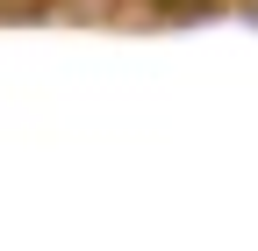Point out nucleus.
I'll return each mask as SVG.
<instances>
[{
	"mask_svg": "<svg viewBox=\"0 0 258 251\" xmlns=\"http://www.w3.org/2000/svg\"><path fill=\"white\" fill-rule=\"evenodd\" d=\"M251 15H258V0H251Z\"/></svg>",
	"mask_w": 258,
	"mask_h": 251,
	"instance_id": "f03ea898",
	"label": "nucleus"
},
{
	"mask_svg": "<svg viewBox=\"0 0 258 251\" xmlns=\"http://www.w3.org/2000/svg\"><path fill=\"white\" fill-rule=\"evenodd\" d=\"M0 8H15V0H0Z\"/></svg>",
	"mask_w": 258,
	"mask_h": 251,
	"instance_id": "f257e3e1",
	"label": "nucleus"
}]
</instances>
